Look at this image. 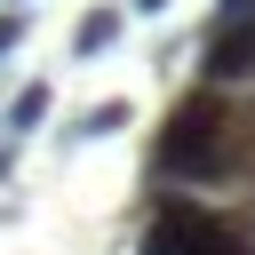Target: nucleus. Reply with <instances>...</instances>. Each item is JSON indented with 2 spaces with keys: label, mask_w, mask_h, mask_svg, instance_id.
<instances>
[{
  "label": "nucleus",
  "mask_w": 255,
  "mask_h": 255,
  "mask_svg": "<svg viewBox=\"0 0 255 255\" xmlns=\"http://www.w3.org/2000/svg\"><path fill=\"white\" fill-rule=\"evenodd\" d=\"M255 175V135H247V96L231 88H183L175 112L151 135V183L167 191H215Z\"/></svg>",
  "instance_id": "1"
},
{
  "label": "nucleus",
  "mask_w": 255,
  "mask_h": 255,
  "mask_svg": "<svg viewBox=\"0 0 255 255\" xmlns=\"http://www.w3.org/2000/svg\"><path fill=\"white\" fill-rule=\"evenodd\" d=\"M231 239H239L231 215H215V207L191 199V191H159V199H151V223H143V239H135V255H223Z\"/></svg>",
  "instance_id": "2"
},
{
  "label": "nucleus",
  "mask_w": 255,
  "mask_h": 255,
  "mask_svg": "<svg viewBox=\"0 0 255 255\" xmlns=\"http://www.w3.org/2000/svg\"><path fill=\"white\" fill-rule=\"evenodd\" d=\"M199 80L207 88H231V96H255V24H207Z\"/></svg>",
  "instance_id": "3"
},
{
  "label": "nucleus",
  "mask_w": 255,
  "mask_h": 255,
  "mask_svg": "<svg viewBox=\"0 0 255 255\" xmlns=\"http://www.w3.org/2000/svg\"><path fill=\"white\" fill-rule=\"evenodd\" d=\"M112 40H120V8H88L72 24V56H104Z\"/></svg>",
  "instance_id": "4"
},
{
  "label": "nucleus",
  "mask_w": 255,
  "mask_h": 255,
  "mask_svg": "<svg viewBox=\"0 0 255 255\" xmlns=\"http://www.w3.org/2000/svg\"><path fill=\"white\" fill-rule=\"evenodd\" d=\"M40 120H48V88H40V80H32V88H24V96H16V104H8V128H16V135H32V128H40Z\"/></svg>",
  "instance_id": "5"
},
{
  "label": "nucleus",
  "mask_w": 255,
  "mask_h": 255,
  "mask_svg": "<svg viewBox=\"0 0 255 255\" xmlns=\"http://www.w3.org/2000/svg\"><path fill=\"white\" fill-rule=\"evenodd\" d=\"M112 128H128V104H120V96H112V104H88L80 135H112Z\"/></svg>",
  "instance_id": "6"
},
{
  "label": "nucleus",
  "mask_w": 255,
  "mask_h": 255,
  "mask_svg": "<svg viewBox=\"0 0 255 255\" xmlns=\"http://www.w3.org/2000/svg\"><path fill=\"white\" fill-rule=\"evenodd\" d=\"M207 24H255V0H215V16Z\"/></svg>",
  "instance_id": "7"
},
{
  "label": "nucleus",
  "mask_w": 255,
  "mask_h": 255,
  "mask_svg": "<svg viewBox=\"0 0 255 255\" xmlns=\"http://www.w3.org/2000/svg\"><path fill=\"white\" fill-rule=\"evenodd\" d=\"M16 40H24V16H0V56H8Z\"/></svg>",
  "instance_id": "8"
},
{
  "label": "nucleus",
  "mask_w": 255,
  "mask_h": 255,
  "mask_svg": "<svg viewBox=\"0 0 255 255\" xmlns=\"http://www.w3.org/2000/svg\"><path fill=\"white\" fill-rule=\"evenodd\" d=\"M135 8H143V16H159V8H167V0H135Z\"/></svg>",
  "instance_id": "9"
},
{
  "label": "nucleus",
  "mask_w": 255,
  "mask_h": 255,
  "mask_svg": "<svg viewBox=\"0 0 255 255\" xmlns=\"http://www.w3.org/2000/svg\"><path fill=\"white\" fill-rule=\"evenodd\" d=\"M0 167H8V151H0Z\"/></svg>",
  "instance_id": "10"
}]
</instances>
